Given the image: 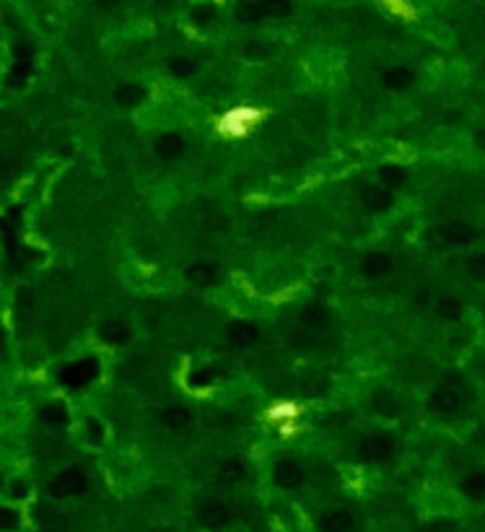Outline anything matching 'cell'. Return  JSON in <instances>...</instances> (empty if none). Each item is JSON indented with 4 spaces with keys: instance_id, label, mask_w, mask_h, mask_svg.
<instances>
[{
    "instance_id": "obj_7",
    "label": "cell",
    "mask_w": 485,
    "mask_h": 532,
    "mask_svg": "<svg viewBox=\"0 0 485 532\" xmlns=\"http://www.w3.org/2000/svg\"><path fill=\"white\" fill-rule=\"evenodd\" d=\"M436 237H439V242L444 247H449V249H462V247H467L473 242L475 231H473V226L465 224V221H446V224L439 226Z\"/></svg>"
},
{
    "instance_id": "obj_2",
    "label": "cell",
    "mask_w": 485,
    "mask_h": 532,
    "mask_svg": "<svg viewBox=\"0 0 485 532\" xmlns=\"http://www.w3.org/2000/svg\"><path fill=\"white\" fill-rule=\"evenodd\" d=\"M86 488H89V478L80 467H65L47 483V491L52 496H60V499L80 496V493H86Z\"/></svg>"
},
{
    "instance_id": "obj_15",
    "label": "cell",
    "mask_w": 485,
    "mask_h": 532,
    "mask_svg": "<svg viewBox=\"0 0 485 532\" xmlns=\"http://www.w3.org/2000/svg\"><path fill=\"white\" fill-rule=\"evenodd\" d=\"M161 424L167 426L169 431H182L192 424V413H189L187 405H169L161 410Z\"/></svg>"
},
{
    "instance_id": "obj_29",
    "label": "cell",
    "mask_w": 485,
    "mask_h": 532,
    "mask_svg": "<svg viewBox=\"0 0 485 532\" xmlns=\"http://www.w3.org/2000/svg\"><path fill=\"white\" fill-rule=\"evenodd\" d=\"M16 524H19V514H16V509H3V530L10 532V530H16Z\"/></svg>"
},
{
    "instance_id": "obj_27",
    "label": "cell",
    "mask_w": 485,
    "mask_h": 532,
    "mask_svg": "<svg viewBox=\"0 0 485 532\" xmlns=\"http://www.w3.org/2000/svg\"><path fill=\"white\" fill-rule=\"evenodd\" d=\"M86 434L94 444H99L104 439V426L99 424V418H86Z\"/></svg>"
},
{
    "instance_id": "obj_19",
    "label": "cell",
    "mask_w": 485,
    "mask_h": 532,
    "mask_svg": "<svg viewBox=\"0 0 485 532\" xmlns=\"http://www.w3.org/2000/svg\"><path fill=\"white\" fill-rule=\"evenodd\" d=\"M143 99H146V89H143L140 83H135V81L122 83V86L114 89V101L122 104V107H135V104H140Z\"/></svg>"
},
{
    "instance_id": "obj_31",
    "label": "cell",
    "mask_w": 485,
    "mask_h": 532,
    "mask_svg": "<svg viewBox=\"0 0 485 532\" xmlns=\"http://www.w3.org/2000/svg\"><path fill=\"white\" fill-rule=\"evenodd\" d=\"M296 413V408H291V405H280V408H273V418H286V415H293Z\"/></svg>"
},
{
    "instance_id": "obj_16",
    "label": "cell",
    "mask_w": 485,
    "mask_h": 532,
    "mask_svg": "<svg viewBox=\"0 0 485 532\" xmlns=\"http://www.w3.org/2000/svg\"><path fill=\"white\" fill-rule=\"evenodd\" d=\"M216 478H218V483H223V485H237L247 478V465L241 463V460H226V463L218 465Z\"/></svg>"
},
{
    "instance_id": "obj_9",
    "label": "cell",
    "mask_w": 485,
    "mask_h": 532,
    "mask_svg": "<svg viewBox=\"0 0 485 532\" xmlns=\"http://www.w3.org/2000/svg\"><path fill=\"white\" fill-rule=\"evenodd\" d=\"M182 153H185V140L179 138L177 133H161L159 138L153 140V156L164 164L177 161Z\"/></svg>"
},
{
    "instance_id": "obj_26",
    "label": "cell",
    "mask_w": 485,
    "mask_h": 532,
    "mask_svg": "<svg viewBox=\"0 0 485 532\" xmlns=\"http://www.w3.org/2000/svg\"><path fill=\"white\" fill-rule=\"evenodd\" d=\"M467 273L475 281H485V255H475L467 263Z\"/></svg>"
},
{
    "instance_id": "obj_1",
    "label": "cell",
    "mask_w": 485,
    "mask_h": 532,
    "mask_svg": "<svg viewBox=\"0 0 485 532\" xmlns=\"http://www.w3.org/2000/svg\"><path fill=\"white\" fill-rule=\"evenodd\" d=\"M428 405L439 415H457L467 405V387L457 379H446L434 390Z\"/></svg>"
},
{
    "instance_id": "obj_17",
    "label": "cell",
    "mask_w": 485,
    "mask_h": 532,
    "mask_svg": "<svg viewBox=\"0 0 485 532\" xmlns=\"http://www.w3.org/2000/svg\"><path fill=\"white\" fill-rule=\"evenodd\" d=\"M99 338L109 345H122L130 340V327L122 319H107L99 325Z\"/></svg>"
},
{
    "instance_id": "obj_23",
    "label": "cell",
    "mask_w": 485,
    "mask_h": 532,
    "mask_svg": "<svg viewBox=\"0 0 485 532\" xmlns=\"http://www.w3.org/2000/svg\"><path fill=\"white\" fill-rule=\"evenodd\" d=\"M374 408H377V413H384V415H395L397 413V400L392 397V394L386 392V390H379L377 394H374Z\"/></svg>"
},
{
    "instance_id": "obj_4",
    "label": "cell",
    "mask_w": 485,
    "mask_h": 532,
    "mask_svg": "<svg viewBox=\"0 0 485 532\" xmlns=\"http://www.w3.org/2000/svg\"><path fill=\"white\" fill-rule=\"evenodd\" d=\"M392 452H395V442L386 434H368L366 439H361V444H358V449H356L358 460L368 465L384 463V460L392 457Z\"/></svg>"
},
{
    "instance_id": "obj_30",
    "label": "cell",
    "mask_w": 485,
    "mask_h": 532,
    "mask_svg": "<svg viewBox=\"0 0 485 532\" xmlns=\"http://www.w3.org/2000/svg\"><path fill=\"white\" fill-rule=\"evenodd\" d=\"M423 532H457L449 522H431L423 527Z\"/></svg>"
},
{
    "instance_id": "obj_28",
    "label": "cell",
    "mask_w": 485,
    "mask_h": 532,
    "mask_svg": "<svg viewBox=\"0 0 485 532\" xmlns=\"http://www.w3.org/2000/svg\"><path fill=\"white\" fill-rule=\"evenodd\" d=\"M223 128L231 130V133H244V115L239 112V115H228L223 119Z\"/></svg>"
},
{
    "instance_id": "obj_13",
    "label": "cell",
    "mask_w": 485,
    "mask_h": 532,
    "mask_svg": "<svg viewBox=\"0 0 485 532\" xmlns=\"http://www.w3.org/2000/svg\"><path fill=\"white\" fill-rule=\"evenodd\" d=\"M296 325H304L309 327V330H322V333H325L327 327H330V312H327V306L322 304H309L301 309Z\"/></svg>"
},
{
    "instance_id": "obj_8",
    "label": "cell",
    "mask_w": 485,
    "mask_h": 532,
    "mask_svg": "<svg viewBox=\"0 0 485 532\" xmlns=\"http://www.w3.org/2000/svg\"><path fill=\"white\" fill-rule=\"evenodd\" d=\"M353 527V514L346 506H330L317 517L319 532H348Z\"/></svg>"
},
{
    "instance_id": "obj_21",
    "label": "cell",
    "mask_w": 485,
    "mask_h": 532,
    "mask_svg": "<svg viewBox=\"0 0 485 532\" xmlns=\"http://www.w3.org/2000/svg\"><path fill=\"white\" fill-rule=\"evenodd\" d=\"M379 182H382V188H386V190H395V188H400L402 182H405V172H402V167H382L379 169Z\"/></svg>"
},
{
    "instance_id": "obj_12",
    "label": "cell",
    "mask_w": 485,
    "mask_h": 532,
    "mask_svg": "<svg viewBox=\"0 0 485 532\" xmlns=\"http://www.w3.org/2000/svg\"><path fill=\"white\" fill-rule=\"evenodd\" d=\"M226 335L237 348H249L259 338V327L255 322H249V319H237V322L228 325Z\"/></svg>"
},
{
    "instance_id": "obj_5",
    "label": "cell",
    "mask_w": 485,
    "mask_h": 532,
    "mask_svg": "<svg viewBox=\"0 0 485 532\" xmlns=\"http://www.w3.org/2000/svg\"><path fill=\"white\" fill-rule=\"evenodd\" d=\"M198 519L208 530H221V527H226L234 519V506L223 501V499H208L205 504H200Z\"/></svg>"
},
{
    "instance_id": "obj_10",
    "label": "cell",
    "mask_w": 485,
    "mask_h": 532,
    "mask_svg": "<svg viewBox=\"0 0 485 532\" xmlns=\"http://www.w3.org/2000/svg\"><path fill=\"white\" fill-rule=\"evenodd\" d=\"M273 481L280 488H296L304 481V470H301V465L296 460H280L273 467Z\"/></svg>"
},
{
    "instance_id": "obj_3",
    "label": "cell",
    "mask_w": 485,
    "mask_h": 532,
    "mask_svg": "<svg viewBox=\"0 0 485 532\" xmlns=\"http://www.w3.org/2000/svg\"><path fill=\"white\" fill-rule=\"evenodd\" d=\"M99 372V364H96V358H78V361H70L60 369V385L68 387V390H80V387H86L96 376Z\"/></svg>"
},
{
    "instance_id": "obj_25",
    "label": "cell",
    "mask_w": 485,
    "mask_h": 532,
    "mask_svg": "<svg viewBox=\"0 0 485 532\" xmlns=\"http://www.w3.org/2000/svg\"><path fill=\"white\" fill-rule=\"evenodd\" d=\"M439 315L444 317V319H454V317L462 315V301L457 296H444L439 301Z\"/></svg>"
},
{
    "instance_id": "obj_6",
    "label": "cell",
    "mask_w": 485,
    "mask_h": 532,
    "mask_svg": "<svg viewBox=\"0 0 485 532\" xmlns=\"http://www.w3.org/2000/svg\"><path fill=\"white\" fill-rule=\"evenodd\" d=\"M218 276H221V267H218L216 260L210 257H200V260H192L185 270V281H187L192 288H210L218 283Z\"/></svg>"
},
{
    "instance_id": "obj_11",
    "label": "cell",
    "mask_w": 485,
    "mask_h": 532,
    "mask_svg": "<svg viewBox=\"0 0 485 532\" xmlns=\"http://www.w3.org/2000/svg\"><path fill=\"white\" fill-rule=\"evenodd\" d=\"M389 267H392L389 255H384V252H368V255H364L358 270H361V276L368 278V281H379V278H384L386 273H389Z\"/></svg>"
},
{
    "instance_id": "obj_20",
    "label": "cell",
    "mask_w": 485,
    "mask_h": 532,
    "mask_svg": "<svg viewBox=\"0 0 485 532\" xmlns=\"http://www.w3.org/2000/svg\"><path fill=\"white\" fill-rule=\"evenodd\" d=\"M195 70H198V63L187 55H177L174 60H169V73H174V78H189L195 76Z\"/></svg>"
},
{
    "instance_id": "obj_24",
    "label": "cell",
    "mask_w": 485,
    "mask_h": 532,
    "mask_svg": "<svg viewBox=\"0 0 485 532\" xmlns=\"http://www.w3.org/2000/svg\"><path fill=\"white\" fill-rule=\"evenodd\" d=\"M366 206L371 210H386V208L392 206V192L389 190H374V192H368L366 195Z\"/></svg>"
},
{
    "instance_id": "obj_14",
    "label": "cell",
    "mask_w": 485,
    "mask_h": 532,
    "mask_svg": "<svg viewBox=\"0 0 485 532\" xmlns=\"http://www.w3.org/2000/svg\"><path fill=\"white\" fill-rule=\"evenodd\" d=\"M459 491L473 501H485V467H475L459 481Z\"/></svg>"
},
{
    "instance_id": "obj_18",
    "label": "cell",
    "mask_w": 485,
    "mask_h": 532,
    "mask_svg": "<svg viewBox=\"0 0 485 532\" xmlns=\"http://www.w3.org/2000/svg\"><path fill=\"white\" fill-rule=\"evenodd\" d=\"M413 83V70L410 68H389L382 73V86L389 91H402Z\"/></svg>"
},
{
    "instance_id": "obj_22",
    "label": "cell",
    "mask_w": 485,
    "mask_h": 532,
    "mask_svg": "<svg viewBox=\"0 0 485 532\" xmlns=\"http://www.w3.org/2000/svg\"><path fill=\"white\" fill-rule=\"evenodd\" d=\"M42 421L50 426H62L68 421V413H65V405L62 403H47L42 408Z\"/></svg>"
}]
</instances>
